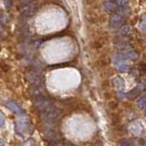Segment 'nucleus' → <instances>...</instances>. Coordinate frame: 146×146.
<instances>
[{"label": "nucleus", "mask_w": 146, "mask_h": 146, "mask_svg": "<svg viewBox=\"0 0 146 146\" xmlns=\"http://www.w3.org/2000/svg\"><path fill=\"white\" fill-rule=\"evenodd\" d=\"M103 8L104 11L109 13V14H115L119 7L113 1H105L103 3Z\"/></svg>", "instance_id": "423d86ee"}, {"label": "nucleus", "mask_w": 146, "mask_h": 146, "mask_svg": "<svg viewBox=\"0 0 146 146\" xmlns=\"http://www.w3.org/2000/svg\"><path fill=\"white\" fill-rule=\"evenodd\" d=\"M54 146H75V145L70 143H56Z\"/></svg>", "instance_id": "f3484780"}, {"label": "nucleus", "mask_w": 146, "mask_h": 146, "mask_svg": "<svg viewBox=\"0 0 146 146\" xmlns=\"http://www.w3.org/2000/svg\"><path fill=\"white\" fill-rule=\"evenodd\" d=\"M114 65L117 66V68L121 71H127L130 68L129 62H128V58H126L122 54H118L113 58Z\"/></svg>", "instance_id": "7ed1b4c3"}, {"label": "nucleus", "mask_w": 146, "mask_h": 146, "mask_svg": "<svg viewBox=\"0 0 146 146\" xmlns=\"http://www.w3.org/2000/svg\"><path fill=\"white\" fill-rule=\"evenodd\" d=\"M60 113H61V111L59 110V109L57 107H55L54 105H53V106H51L48 109V110H46L42 114H43L44 120L46 121L53 122V121L58 120V118L59 117V115H60Z\"/></svg>", "instance_id": "f03ea898"}, {"label": "nucleus", "mask_w": 146, "mask_h": 146, "mask_svg": "<svg viewBox=\"0 0 146 146\" xmlns=\"http://www.w3.org/2000/svg\"><path fill=\"white\" fill-rule=\"evenodd\" d=\"M129 12H130V7L128 6H123V7H119L116 14L125 17L128 14H129Z\"/></svg>", "instance_id": "9d476101"}, {"label": "nucleus", "mask_w": 146, "mask_h": 146, "mask_svg": "<svg viewBox=\"0 0 146 146\" xmlns=\"http://www.w3.org/2000/svg\"><path fill=\"white\" fill-rule=\"evenodd\" d=\"M112 84H113V86L115 88H117L118 90H123L125 88V83H124V80L121 77L118 76V77H115L113 80H112Z\"/></svg>", "instance_id": "6e6552de"}, {"label": "nucleus", "mask_w": 146, "mask_h": 146, "mask_svg": "<svg viewBox=\"0 0 146 146\" xmlns=\"http://www.w3.org/2000/svg\"><path fill=\"white\" fill-rule=\"evenodd\" d=\"M140 92H141V89H140L139 86H137V87L132 89L131 92L128 94V96H130V98H134V97H136V96H138L140 94Z\"/></svg>", "instance_id": "f8f14e48"}, {"label": "nucleus", "mask_w": 146, "mask_h": 146, "mask_svg": "<svg viewBox=\"0 0 146 146\" xmlns=\"http://www.w3.org/2000/svg\"><path fill=\"white\" fill-rule=\"evenodd\" d=\"M136 105L137 107L141 109H145L146 108V97L143 96V97H140L137 98L136 100Z\"/></svg>", "instance_id": "9b49d317"}, {"label": "nucleus", "mask_w": 146, "mask_h": 146, "mask_svg": "<svg viewBox=\"0 0 146 146\" xmlns=\"http://www.w3.org/2000/svg\"><path fill=\"white\" fill-rule=\"evenodd\" d=\"M5 6H6L7 8H10L13 5V0H3Z\"/></svg>", "instance_id": "dca6fc26"}, {"label": "nucleus", "mask_w": 146, "mask_h": 146, "mask_svg": "<svg viewBox=\"0 0 146 146\" xmlns=\"http://www.w3.org/2000/svg\"><path fill=\"white\" fill-rule=\"evenodd\" d=\"M128 1L129 0H114L113 2H115V4L118 7H123V6H127Z\"/></svg>", "instance_id": "ddd939ff"}, {"label": "nucleus", "mask_w": 146, "mask_h": 146, "mask_svg": "<svg viewBox=\"0 0 146 146\" xmlns=\"http://www.w3.org/2000/svg\"><path fill=\"white\" fill-rule=\"evenodd\" d=\"M106 1H112V0H106Z\"/></svg>", "instance_id": "a211bd4d"}, {"label": "nucleus", "mask_w": 146, "mask_h": 146, "mask_svg": "<svg viewBox=\"0 0 146 146\" xmlns=\"http://www.w3.org/2000/svg\"><path fill=\"white\" fill-rule=\"evenodd\" d=\"M140 28L141 30H146V17H144V19L141 21Z\"/></svg>", "instance_id": "2eb2a0df"}, {"label": "nucleus", "mask_w": 146, "mask_h": 146, "mask_svg": "<svg viewBox=\"0 0 146 146\" xmlns=\"http://www.w3.org/2000/svg\"><path fill=\"white\" fill-rule=\"evenodd\" d=\"M29 95L32 98H38L40 97H43V87L42 85H32V87L29 90Z\"/></svg>", "instance_id": "0eeeda50"}, {"label": "nucleus", "mask_w": 146, "mask_h": 146, "mask_svg": "<svg viewBox=\"0 0 146 146\" xmlns=\"http://www.w3.org/2000/svg\"><path fill=\"white\" fill-rule=\"evenodd\" d=\"M144 113H145V115H146V108H145V111H144Z\"/></svg>", "instance_id": "6ab92c4d"}, {"label": "nucleus", "mask_w": 146, "mask_h": 146, "mask_svg": "<svg viewBox=\"0 0 146 146\" xmlns=\"http://www.w3.org/2000/svg\"><path fill=\"white\" fill-rule=\"evenodd\" d=\"M124 20L125 17H123L120 15L118 14H112L111 17H110V27H111V28H117V27H120L121 26V24L124 22Z\"/></svg>", "instance_id": "39448f33"}, {"label": "nucleus", "mask_w": 146, "mask_h": 146, "mask_svg": "<svg viewBox=\"0 0 146 146\" xmlns=\"http://www.w3.org/2000/svg\"><path fill=\"white\" fill-rule=\"evenodd\" d=\"M27 79L33 85H42V79L38 72L30 71L27 74Z\"/></svg>", "instance_id": "20e7f679"}, {"label": "nucleus", "mask_w": 146, "mask_h": 146, "mask_svg": "<svg viewBox=\"0 0 146 146\" xmlns=\"http://www.w3.org/2000/svg\"><path fill=\"white\" fill-rule=\"evenodd\" d=\"M33 104H34V107L36 108V110H38L41 113L45 112L46 110H48L50 107L53 106V103L51 100L48 98L44 97V96L43 97L38 98H34Z\"/></svg>", "instance_id": "f257e3e1"}, {"label": "nucleus", "mask_w": 146, "mask_h": 146, "mask_svg": "<svg viewBox=\"0 0 146 146\" xmlns=\"http://www.w3.org/2000/svg\"><path fill=\"white\" fill-rule=\"evenodd\" d=\"M131 27L130 25H123L121 26V30H120V33L122 37H129V36L131 35Z\"/></svg>", "instance_id": "1a4fd4ad"}, {"label": "nucleus", "mask_w": 146, "mask_h": 146, "mask_svg": "<svg viewBox=\"0 0 146 146\" xmlns=\"http://www.w3.org/2000/svg\"><path fill=\"white\" fill-rule=\"evenodd\" d=\"M121 146H133V144H132V143H131V140H128V139H123V140H121Z\"/></svg>", "instance_id": "4468645a"}]
</instances>
